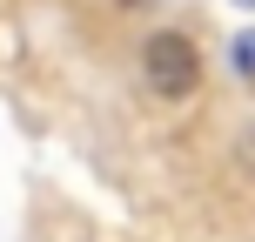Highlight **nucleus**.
Here are the masks:
<instances>
[{
    "label": "nucleus",
    "instance_id": "nucleus-1",
    "mask_svg": "<svg viewBox=\"0 0 255 242\" xmlns=\"http://www.w3.org/2000/svg\"><path fill=\"white\" fill-rule=\"evenodd\" d=\"M141 74H148V88L161 94V101H181V94L202 88V54H195L188 34H154L148 47H141Z\"/></svg>",
    "mask_w": 255,
    "mask_h": 242
},
{
    "label": "nucleus",
    "instance_id": "nucleus-2",
    "mask_svg": "<svg viewBox=\"0 0 255 242\" xmlns=\"http://www.w3.org/2000/svg\"><path fill=\"white\" fill-rule=\"evenodd\" d=\"M235 67H242V74H255V34L235 40Z\"/></svg>",
    "mask_w": 255,
    "mask_h": 242
},
{
    "label": "nucleus",
    "instance_id": "nucleus-3",
    "mask_svg": "<svg viewBox=\"0 0 255 242\" xmlns=\"http://www.w3.org/2000/svg\"><path fill=\"white\" fill-rule=\"evenodd\" d=\"M108 7H115V13H141L148 0H108Z\"/></svg>",
    "mask_w": 255,
    "mask_h": 242
}]
</instances>
